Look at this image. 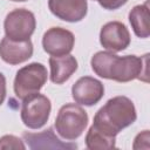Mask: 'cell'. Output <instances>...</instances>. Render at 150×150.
I'll return each instance as SVG.
<instances>
[{"label":"cell","instance_id":"6da1fadb","mask_svg":"<svg viewBox=\"0 0 150 150\" xmlns=\"http://www.w3.org/2000/svg\"><path fill=\"white\" fill-rule=\"evenodd\" d=\"M148 59L143 56H118L112 52H97L90 60L91 69L96 75L116 82H129L135 79L148 82Z\"/></svg>","mask_w":150,"mask_h":150},{"label":"cell","instance_id":"7a4b0ae2","mask_svg":"<svg viewBox=\"0 0 150 150\" xmlns=\"http://www.w3.org/2000/svg\"><path fill=\"white\" fill-rule=\"evenodd\" d=\"M137 118L136 108L127 96H115L97 110L91 125L108 136L116 135L124 128L131 125Z\"/></svg>","mask_w":150,"mask_h":150},{"label":"cell","instance_id":"3957f363","mask_svg":"<svg viewBox=\"0 0 150 150\" xmlns=\"http://www.w3.org/2000/svg\"><path fill=\"white\" fill-rule=\"evenodd\" d=\"M87 124V111L80 104L75 103H67L62 105L55 120V129L57 134L67 141L77 139L83 134Z\"/></svg>","mask_w":150,"mask_h":150},{"label":"cell","instance_id":"277c9868","mask_svg":"<svg viewBox=\"0 0 150 150\" xmlns=\"http://www.w3.org/2000/svg\"><path fill=\"white\" fill-rule=\"evenodd\" d=\"M47 68L42 63L32 62L23 66L16 71L14 79V93L16 97L23 100L32 94L39 93L47 82Z\"/></svg>","mask_w":150,"mask_h":150},{"label":"cell","instance_id":"5b68a950","mask_svg":"<svg viewBox=\"0 0 150 150\" xmlns=\"http://www.w3.org/2000/svg\"><path fill=\"white\" fill-rule=\"evenodd\" d=\"M50 100L39 93L32 94L22 100L21 121L29 129L42 128L50 115Z\"/></svg>","mask_w":150,"mask_h":150},{"label":"cell","instance_id":"8992f818","mask_svg":"<svg viewBox=\"0 0 150 150\" xmlns=\"http://www.w3.org/2000/svg\"><path fill=\"white\" fill-rule=\"evenodd\" d=\"M36 27L34 14L26 8H16L6 15L4 28L8 39L14 41H26L33 35Z\"/></svg>","mask_w":150,"mask_h":150},{"label":"cell","instance_id":"52a82bcc","mask_svg":"<svg viewBox=\"0 0 150 150\" xmlns=\"http://www.w3.org/2000/svg\"><path fill=\"white\" fill-rule=\"evenodd\" d=\"M104 95V86L91 76L80 77L71 87V96L80 105L91 107L101 101Z\"/></svg>","mask_w":150,"mask_h":150},{"label":"cell","instance_id":"ba28073f","mask_svg":"<svg viewBox=\"0 0 150 150\" xmlns=\"http://www.w3.org/2000/svg\"><path fill=\"white\" fill-rule=\"evenodd\" d=\"M75 43L74 34L62 27L49 28L42 38V47L52 56H62L69 54Z\"/></svg>","mask_w":150,"mask_h":150},{"label":"cell","instance_id":"9c48e42d","mask_svg":"<svg viewBox=\"0 0 150 150\" xmlns=\"http://www.w3.org/2000/svg\"><path fill=\"white\" fill-rule=\"evenodd\" d=\"M100 42L102 47L109 52H122L130 45V33L124 23L110 21L101 28Z\"/></svg>","mask_w":150,"mask_h":150},{"label":"cell","instance_id":"30bf717a","mask_svg":"<svg viewBox=\"0 0 150 150\" xmlns=\"http://www.w3.org/2000/svg\"><path fill=\"white\" fill-rule=\"evenodd\" d=\"M49 11L60 20L79 22L87 15V0H48Z\"/></svg>","mask_w":150,"mask_h":150},{"label":"cell","instance_id":"8fae6325","mask_svg":"<svg viewBox=\"0 0 150 150\" xmlns=\"http://www.w3.org/2000/svg\"><path fill=\"white\" fill-rule=\"evenodd\" d=\"M33 55V43L29 40L14 41L5 36L0 41V57L8 64L26 62Z\"/></svg>","mask_w":150,"mask_h":150},{"label":"cell","instance_id":"7c38bea8","mask_svg":"<svg viewBox=\"0 0 150 150\" xmlns=\"http://www.w3.org/2000/svg\"><path fill=\"white\" fill-rule=\"evenodd\" d=\"M23 141L29 149H56V150H73L77 145L75 143H66L56 137L52 128H48L41 132H23Z\"/></svg>","mask_w":150,"mask_h":150},{"label":"cell","instance_id":"4fadbf2b","mask_svg":"<svg viewBox=\"0 0 150 150\" xmlns=\"http://www.w3.org/2000/svg\"><path fill=\"white\" fill-rule=\"evenodd\" d=\"M49 67L50 81L55 84H62L77 70V61L70 54L62 56H50Z\"/></svg>","mask_w":150,"mask_h":150},{"label":"cell","instance_id":"5bb4252c","mask_svg":"<svg viewBox=\"0 0 150 150\" xmlns=\"http://www.w3.org/2000/svg\"><path fill=\"white\" fill-rule=\"evenodd\" d=\"M129 22L136 36L146 39L150 35V15L149 2L144 5H137L129 12Z\"/></svg>","mask_w":150,"mask_h":150},{"label":"cell","instance_id":"9a60e30c","mask_svg":"<svg viewBox=\"0 0 150 150\" xmlns=\"http://www.w3.org/2000/svg\"><path fill=\"white\" fill-rule=\"evenodd\" d=\"M116 137L108 136L103 131L98 130L94 125H91L86 135V145L90 150H104V149H114L115 148Z\"/></svg>","mask_w":150,"mask_h":150},{"label":"cell","instance_id":"2e32d148","mask_svg":"<svg viewBox=\"0 0 150 150\" xmlns=\"http://www.w3.org/2000/svg\"><path fill=\"white\" fill-rule=\"evenodd\" d=\"M0 149H26L23 141L14 135H5L0 138Z\"/></svg>","mask_w":150,"mask_h":150},{"label":"cell","instance_id":"e0dca14e","mask_svg":"<svg viewBox=\"0 0 150 150\" xmlns=\"http://www.w3.org/2000/svg\"><path fill=\"white\" fill-rule=\"evenodd\" d=\"M149 130H144L143 132L138 134L134 141L132 148L134 149H149Z\"/></svg>","mask_w":150,"mask_h":150},{"label":"cell","instance_id":"ac0fdd59","mask_svg":"<svg viewBox=\"0 0 150 150\" xmlns=\"http://www.w3.org/2000/svg\"><path fill=\"white\" fill-rule=\"evenodd\" d=\"M96 1H98L100 6L103 7L104 9L114 11V9H117V8L122 7L123 5H125L128 0H96Z\"/></svg>","mask_w":150,"mask_h":150},{"label":"cell","instance_id":"d6986e66","mask_svg":"<svg viewBox=\"0 0 150 150\" xmlns=\"http://www.w3.org/2000/svg\"><path fill=\"white\" fill-rule=\"evenodd\" d=\"M6 97V77L2 73H0V105L4 103Z\"/></svg>","mask_w":150,"mask_h":150},{"label":"cell","instance_id":"ffe728a7","mask_svg":"<svg viewBox=\"0 0 150 150\" xmlns=\"http://www.w3.org/2000/svg\"><path fill=\"white\" fill-rule=\"evenodd\" d=\"M12 1H15V2H23V1H27V0H12Z\"/></svg>","mask_w":150,"mask_h":150}]
</instances>
